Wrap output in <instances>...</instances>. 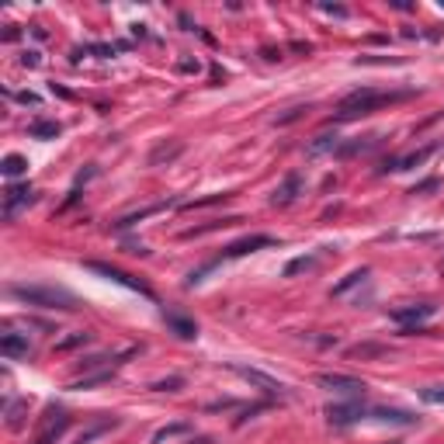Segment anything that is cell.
Listing matches in <instances>:
<instances>
[{"label":"cell","instance_id":"5","mask_svg":"<svg viewBox=\"0 0 444 444\" xmlns=\"http://www.w3.org/2000/svg\"><path fill=\"white\" fill-rule=\"evenodd\" d=\"M66 427H70V413L63 406H49L45 417L38 420V434H35L32 444H56V441L66 434Z\"/></svg>","mask_w":444,"mask_h":444},{"label":"cell","instance_id":"37","mask_svg":"<svg viewBox=\"0 0 444 444\" xmlns=\"http://www.w3.org/2000/svg\"><path fill=\"white\" fill-rule=\"evenodd\" d=\"M358 63H378V66H385V63H399V60H385V56H358Z\"/></svg>","mask_w":444,"mask_h":444},{"label":"cell","instance_id":"13","mask_svg":"<svg viewBox=\"0 0 444 444\" xmlns=\"http://www.w3.org/2000/svg\"><path fill=\"white\" fill-rule=\"evenodd\" d=\"M368 417L378 420V423H396V427H413V423H420V417H413V413H406V410H388V406H375V410H368Z\"/></svg>","mask_w":444,"mask_h":444},{"label":"cell","instance_id":"1","mask_svg":"<svg viewBox=\"0 0 444 444\" xmlns=\"http://www.w3.org/2000/svg\"><path fill=\"white\" fill-rule=\"evenodd\" d=\"M410 97H417V90H375V87H361V90H354V94H347L341 104H337V111H333V119L337 122H351V119H365V115H375V111H382V108H393V104H399V101H410Z\"/></svg>","mask_w":444,"mask_h":444},{"label":"cell","instance_id":"35","mask_svg":"<svg viewBox=\"0 0 444 444\" xmlns=\"http://www.w3.org/2000/svg\"><path fill=\"white\" fill-rule=\"evenodd\" d=\"M42 63V56L35 52V49H28V52H21V66H28V70H35Z\"/></svg>","mask_w":444,"mask_h":444},{"label":"cell","instance_id":"32","mask_svg":"<svg viewBox=\"0 0 444 444\" xmlns=\"http://www.w3.org/2000/svg\"><path fill=\"white\" fill-rule=\"evenodd\" d=\"M309 111V104H295V108H288L285 115H274V125H292V122H299L302 115Z\"/></svg>","mask_w":444,"mask_h":444},{"label":"cell","instance_id":"21","mask_svg":"<svg viewBox=\"0 0 444 444\" xmlns=\"http://www.w3.org/2000/svg\"><path fill=\"white\" fill-rule=\"evenodd\" d=\"M233 191H215V195H205V198H191V201H177L181 212H195V208H212V205H222V201H230Z\"/></svg>","mask_w":444,"mask_h":444},{"label":"cell","instance_id":"44","mask_svg":"<svg viewBox=\"0 0 444 444\" xmlns=\"http://www.w3.org/2000/svg\"><path fill=\"white\" fill-rule=\"evenodd\" d=\"M18 35H21V32H18V28H14V25H11V28H8V32H4V42H14V38H18Z\"/></svg>","mask_w":444,"mask_h":444},{"label":"cell","instance_id":"28","mask_svg":"<svg viewBox=\"0 0 444 444\" xmlns=\"http://www.w3.org/2000/svg\"><path fill=\"white\" fill-rule=\"evenodd\" d=\"M316 260H319V254H309V257H295V260H288V264H285V278H295L299 271L316 267Z\"/></svg>","mask_w":444,"mask_h":444},{"label":"cell","instance_id":"39","mask_svg":"<svg viewBox=\"0 0 444 444\" xmlns=\"http://www.w3.org/2000/svg\"><path fill=\"white\" fill-rule=\"evenodd\" d=\"M434 188H441V181H437V177H430V181H423V184H417V188H413L410 195H420V191H434Z\"/></svg>","mask_w":444,"mask_h":444},{"label":"cell","instance_id":"40","mask_svg":"<svg viewBox=\"0 0 444 444\" xmlns=\"http://www.w3.org/2000/svg\"><path fill=\"white\" fill-rule=\"evenodd\" d=\"M14 101H21V104H38V94H32V90H21V94H14Z\"/></svg>","mask_w":444,"mask_h":444},{"label":"cell","instance_id":"30","mask_svg":"<svg viewBox=\"0 0 444 444\" xmlns=\"http://www.w3.org/2000/svg\"><path fill=\"white\" fill-rule=\"evenodd\" d=\"M420 399L430 406H444V385H423L420 388Z\"/></svg>","mask_w":444,"mask_h":444},{"label":"cell","instance_id":"17","mask_svg":"<svg viewBox=\"0 0 444 444\" xmlns=\"http://www.w3.org/2000/svg\"><path fill=\"white\" fill-rule=\"evenodd\" d=\"M0 354L4 358H28L32 344L21 337V333H4V337H0Z\"/></svg>","mask_w":444,"mask_h":444},{"label":"cell","instance_id":"12","mask_svg":"<svg viewBox=\"0 0 444 444\" xmlns=\"http://www.w3.org/2000/svg\"><path fill=\"white\" fill-rule=\"evenodd\" d=\"M299 195H302V174H299V171H292V174H288L282 184L274 188V195H271V205H274V208H288V205H292Z\"/></svg>","mask_w":444,"mask_h":444},{"label":"cell","instance_id":"24","mask_svg":"<svg viewBox=\"0 0 444 444\" xmlns=\"http://www.w3.org/2000/svg\"><path fill=\"white\" fill-rule=\"evenodd\" d=\"M25 171H28V160L18 156V153H11V156L0 160V174H4V177H21Z\"/></svg>","mask_w":444,"mask_h":444},{"label":"cell","instance_id":"26","mask_svg":"<svg viewBox=\"0 0 444 444\" xmlns=\"http://www.w3.org/2000/svg\"><path fill=\"white\" fill-rule=\"evenodd\" d=\"M184 153V143H171V146H156L153 153H149V166H156V163H163V160H174V156H181Z\"/></svg>","mask_w":444,"mask_h":444},{"label":"cell","instance_id":"36","mask_svg":"<svg viewBox=\"0 0 444 444\" xmlns=\"http://www.w3.org/2000/svg\"><path fill=\"white\" fill-rule=\"evenodd\" d=\"M177 70H181V73H198V70H201V63H198V60H181V63H177Z\"/></svg>","mask_w":444,"mask_h":444},{"label":"cell","instance_id":"34","mask_svg":"<svg viewBox=\"0 0 444 444\" xmlns=\"http://www.w3.org/2000/svg\"><path fill=\"white\" fill-rule=\"evenodd\" d=\"M87 341H90V333H73V337H66V341L56 344V351H73V347H80V344H87Z\"/></svg>","mask_w":444,"mask_h":444},{"label":"cell","instance_id":"20","mask_svg":"<svg viewBox=\"0 0 444 444\" xmlns=\"http://www.w3.org/2000/svg\"><path fill=\"white\" fill-rule=\"evenodd\" d=\"M341 149V136L337 132H319L312 143H309V156H323V153H337Z\"/></svg>","mask_w":444,"mask_h":444},{"label":"cell","instance_id":"11","mask_svg":"<svg viewBox=\"0 0 444 444\" xmlns=\"http://www.w3.org/2000/svg\"><path fill=\"white\" fill-rule=\"evenodd\" d=\"M274 243H278L274 236H267V233H254V236H243V240L230 243L226 250H222V257H247V254L267 250V247H274Z\"/></svg>","mask_w":444,"mask_h":444},{"label":"cell","instance_id":"6","mask_svg":"<svg viewBox=\"0 0 444 444\" xmlns=\"http://www.w3.org/2000/svg\"><path fill=\"white\" fill-rule=\"evenodd\" d=\"M316 385L330 388V393H337V396H351V399L365 396V382L354 378V375H344V371H323V375H316Z\"/></svg>","mask_w":444,"mask_h":444},{"label":"cell","instance_id":"33","mask_svg":"<svg viewBox=\"0 0 444 444\" xmlns=\"http://www.w3.org/2000/svg\"><path fill=\"white\" fill-rule=\"evenodd\" d=\"M181 385H184V378H177V375H174V378H163V382H153L149 388H153V393H177Z\"/></svg>","mask_w":444,"mask_h":444},{"label":"cell","instance_id":"9","mask_svg":"<svg viewBox=\"0 0 444 444\" xmlns=\"http://www.w3.org/2000/svg\"><path fill=\"white\" fill-rule=\"evenodd\" d=\"M437 153V146L430 143V146H423V149H413V153H406V156H393V160H382V166H378V174H388V171H413V166H423L430 156Z\"/></svg>","mask_w":444,"mask_h":444},{"label":"cell","instance_id":"14","mask_svg":"<svg viewBox=\"0 0 444 444\" xmlns=\"http://www.w3.org/2000/svg\"><path fill=\"white\" fill-rule=\"evenodd\" d=\"M119 427V417H101V420H94L90 427H84L77 437H73V444H94L97 437H104L108 430H115Z\"/></svg>","mask_w":444,"mask_h":444},{"label":"cell","instance_id":"38","mask_svg":"<svg viewBox=\"0 0 444 444\" xmlns=\"http://www.w3.org/2000/svg\"><path fill=\"white\" fill-rule=\"evenodd\" d=\"M319 11H326V14H337V18H347V8H341V4H319Z\"/></svg>","mask_w":444,"mask_h":444},{"label":"cell","instance_id":"18","mask_svg":"<svg viewBox=\"0 0 444 444\" xmlns=\"http://www.w3.org/2000/svg\"><path fill=\"white\" fill-rule=\"evenodd\" d=\"M191 430H195V423H191V420L166 423V427H160V430L153 434V444H171V441H177V437H188Z\"/></svg>","mask_w":444,"mask_h":444},{"label":"cell","instance_id":"19","mask_svg":"<svg viewBox=\"0 0 444 444\" xmlns=\"http://www.w3.org/2000/svg\"><path fill=\"white\" fill-rule=\"evenodd\" d=\"M174 201H156V205H146V208H139V212H129V215H122L119 222H115V230H129V226H136V222H143V219H149V215H156V212H166Z\"/></svg>","mask_w":444,"mask_h":444},{"label":"cell","instance_id":"22","mask_svg":"<svg viewBox=\"0 0 444 444\" xmlns=\"http://www.w3.org/2000/svg\"><path fill=\"white\" fill-rule=\"evenodd\" d=\"M4 417H8V427H11V430H21L25 420H28V399H11L8 410H4Z\"/></svg>","mask_w":444,"mask_h":444},{"label":"cell","instance_id":"42","mask_svg":"<svg viewBox=\"0 0 444 444\" xmlns=\"http://www.w3.org/2000/svg\"><path fill=\"white\" fill-rule=\"evenodd\" d=\"M264 60H282V49H264Z\"/></svg>","mask_w":444,"mask_h":444},{"label":"cell","instance_id":"46","mask_svg":"<svg viewBox=\"0 0 444 444\" xmlns=\"http://www.w3.org/2000/svg\"><path fill=\"white\" fill-rule=\"evenodd\" d=\"M441 271H444V260H441Z\"/></svg>","mask_w":444,"mask_h":444},{"label":"cell","instance_id":"7","mask_svg":"<svg viewBox=\"0 0 444 444\" xmlns=\"http://www.w3.org/2000/svg\"><path fill=\"white\" fill-rule=\"evenodd\" d=\"M35 198H38V195H35L32 184H11V188L4 191V219L14 222L28 205H35Z\"/></svg>","mask_w":444,"mask_h":444},{"label":"cell","instance_id":"3","mask_svg":"<svg viewBox=\"0 0 444 444\" xmlns=\"http://www.w3.org/2000/svg\"><path fill=\"white\" fill-rule=\"evenodd\" d=\"M84 267L94 271V274H101V278H108V282L122 285V288H129V292H139V295H146V299H156L153 288L143 282V278H136V274H129V271H122V267H111V264H101V260H87Z\"/></svg>","mask_w":444,"mask_h":444},{"label":"cell","instance_id":"41","mask_svg":"<svg viewBox=\"0 0 444 444\" xmlns=\"http://www.w3.org/2000/svg\"><path fill=\"white\" fill-rule=\"evenodd\" d=\"M292 52H302V56H309V52H312V45H309V42H292Z\"/></svg>","mask_w":444,"mask_h":444},{"label":"cell","instance_id":"27","mask_svg":"<svg viewBox=\"0 0 444 444\" xmlns=\"http://www.w3.org/2000/svg\"><path fill=\"white\" fill-rule=\"evenodd\" d=\"M111 375H115V368H104V371H94V375H84V378L70 382V388H94V385H104V382H111Z\"/></svg>","mask_w":444,"mask_h":444},{"label":"cell","instance_id":"2","mask_svg":"<svg viewBox=\"0 0 444 444\" xmlns=\"http://www.w3.org/2000/svg\"><path fill=\"white\" fill-rule=\"evenodd\" d=\"M11 295L25 306H38V309H77V295L66 288H56V285H11Z\"/></svg>","mask_w":444,"mask_h":444},{"label":"cell","instance_id":"29","mask_svg":"<svg viewBox=\"0 0 444 444\" xmlns=\"http://www.w3.org/2000/svg\"><path fill=\"white\" fill-rule=\"evenodd\" d=\"M371 146H375V136H371V139H354V143H341L337 156H354V153H365V149H371Z\"/></svg>","mask_w":444,"mask_h":444},{"label":"cell","instance_id":"45","mask_svg":"<svg viewBox=\"0 0 444 444\" xmlns=\"http://www.w3.org/2000/svg\"><path fill=\"white\" fill-rule=\"evenodd\" d=\"M188 444H212V437H195V441H188Z\"/></svg>","mask_w":444,"mask_h":444},{"label":"cell","instance_id":"16","mask_svg":"<svg viewBox=\"0 0 444 444\" xmlns=\"http://www.w3.org/2000/svg\"><path fill=\"white\" fill-rule=\"evenodd\" d=\"M240 215H226V219H212V222H205V226H191V230H184L181 233V240H195V236H205V233H215V230H230V226H240Z\"/></svg>","mask_w":444,"mask_h":444},{"label":"cell","instance_id":"4","mask_svg":"<svg viewBox=\"0 0 444 444\" xmlns=\"http://www.w3.org/2000/svg\"><path fill=\"white\" fill-rule=\"evenodd\" d=\"M230 371H236V375H240L243 382L257 385L264 396H274V399H285V396H288V385H285L282 378H274V375L260 371V368H247V365H230Z\"/></svg>","mask_w":444,"mask_h":444},{"label":"cell","instance_id":"25","mask_svg":"<svg viewBox=\"0 0 444 444\" xmlns=\"http://www.w3.org/2000/svg\"><path fill=\"white\" fill-rule=\"evenodd\" d=\"M365 278H368V267H358V271H351V274L344 278V282H337V285H333V292H330V295H347L351 288H358V285L365 282Z\"/></svg>","mask_w":444,"mask_h":444},{"label":"cell","instance_id":"10","mask_svg":"<svg viewBox=\"0 0 444 444\" xmlns=\"http://www.w3.org/2000/svg\"><path fill=\"white\" fill-rule=\"evenodd\" d=\"M434 312H437L434 302H417V306H399V309H393V319H396L403 330H420V323L430 319Z\"/></svg>","mask_w":444,"mask_h":444},{"label":"cell","instance_id":"43","mask_svg":"<svg viewBox=\"0 0 444 444\" xmlns=\"http://www.w3.org/2000/svg\"><path fill=\"white\" fill-rule=\"evenodd\" d=\"M52 94H56V97H66V101H70V97H73V94H70V90H66V87H56V84H52Z\"/></svg>","mask_w":444,"mask_h":444},{"label":"cell","instance_id":"31","mask_svg":"<svg viewBox=\"0 0 444 444\" xmlns=\"http://www.w3.org/2000/svg\"><path fill=\"white\" fill-rule=\"evenodd\" d=\"M382 354H385L382 344H358V347L347 351V358H382Z\"/></svg>","mask_w":444,"mask_h":444},{"label":"cell","instance_id":"8","mask_svg":"<svg viewBox=\"0 0 444 444\" xmlns=\"http://www.w3.org/2000/svg\"><path fill=\"white\" fill-rule=\"evenodd\" d=\"M323 413H326L330 427H351V423H358V420L368 417L365 403H358V399H351V403H330Z\"/></svg>","mask_w":444,"mask_h":444},{"label":"cell","instance_id":"23","mask_svg":"<svg viewBox=\"0 0 444 444\" xmlns=\"http://www.w3.org/2000/svg\"><path fill=\"white\" fill-rule=\"evenodd\" d=\"M60 132H63V125L52 122V119H38V122L28 125V136H32V139H56Z\"/></svg>","mask_w":444,"mask_h":444},{"label":"cell","instance_id":"15","mask_svg":"<svg viewBox=\"0 0 444 444\" xmlns=\"http://www.w3.org/2000/svg\"><path fill=\"white\" fill-rule=\"evenodd\" d=\"M163 323L171 326V333H177L181 341H195L198 337V323L188 319V316H181V312H163Z\"/></svg>","mask_w":444,"mask_h":444}]
</instances>
